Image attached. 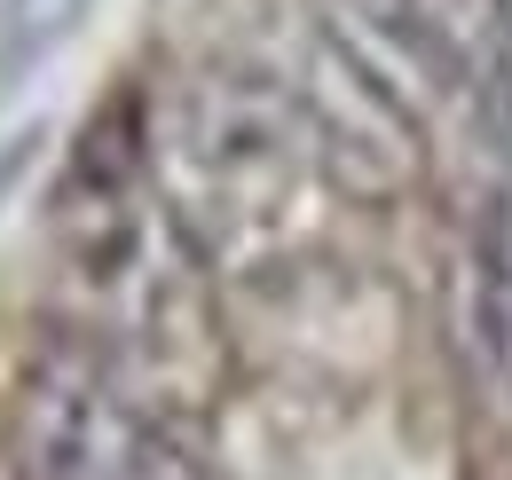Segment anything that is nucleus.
<instances>
[{
    "label": "nucleus",
    "mask_w": 512,
    "mask_h": 480,
    "mask_svg": "<svg viewBox=\"0 0 512 480\" xmlns=\"http://www.w3.org/2000/svg\"><path fill=\"white\" fill-rule=\"evenodd\" d=\"M79 16L87 0H0V79H16L24 63H48Z\"/></svg>",
    "instance_id": "obj_6"
},
{
    "label": "nucleus",
    "mask_w": 512,
    "mask_h": 480,
    "mask_svg": "<svg viewBox=\"0 0 512 480\" xmlns=\"http://www.w3.org/2000/svg\"><path fill=\"white\" fill-rule=\"evenodd\" d=\"M0 449L16 480H205L182 425L64 339L24 355L0 402Z\"/></svg>",
    "instance_id": "obj_3"
},
{
    "label": "nucleus",
    "mask_w": 512,
    "mask_h": 480,
    "mask_svg": "<svg viewBox=\"0 0 512 480\" xmlns=\"http://www.w3.org/2000/svg\"><path fill=\"white\" fill-rule=\"evenodd\" d=\"M150 126V174L174 197L182 229L213 260V276H268L284 252L316 237V197L339 189L323 158L316 111L292 79L260 63H190Z\"/></svg>",
    "instance_id": "obj_2"
},
{
    "label": "nucleus",
    "mask_w": 512,
    "mask_h": 480,
    "mask_svg": "<svg viewBox=\"0 0 512 480\" xmlns=\"http://www.w3.org/2000/svg\"><path fill=\"white\" fill-rule=\"evenodd\" d=\"M339 40L394 87V71H418L426 87H505V16L489 0H339Z\"/></svg>",
    "instance_id": "obj_4"
},
{
    "label": "nucleus",
    "mask_w": 512,
    "mask_h": 480,
    "mask_svg": "<svg viewBox=\"0 0 512 480\" xmlns=\"http://www.w3.org/2000/svg\"><path fill=\"white\" fill-rule=\"evenodd\" d=\"M40 268L56 339L103 362L127 394H142L174 425L221 402L229 331L213 260L150 174V126L134 95L79 126L40 213Z\"/></svg>",
    "instance_id": "obj_1"
},
{
    "label": "nucleus",
    "mask_w": 512,
    "mask_h": 480,
    "mask_svg": "<svg viewBox=\"0 0 512 480\" xmlns=\"http://www.w3.org/2000/svg\"><path fill=\"white\" fill-rule=\"evenodd\" d=\"M465 339L489 370V386L512 402V181L481 205L473 252H465Z\"/></svg>",
    "instance_id": "obj_5"
}]
</instances>
